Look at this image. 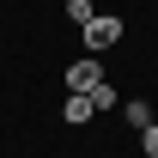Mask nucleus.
I'll return each mask as SVG.
<instances>
[{"mask_svg": "<svg viewBox=\"0 0 158 158\" xmlns=\"http://www.w3.org/2000/svg\"><path fill=\"white\" fill-rule=\"evenodd\" d=\"M122 122H128V128H152V103H146V98H128V103H122Z\"/></svg>", "mask_w": 158, "mask_h": 158, "instance_id": "obj_4", "label": "nucleus"}, {"mask_svg": "<svg viewBox=\"0 0 158 158\" xmlns=\"http://www.w3.org/2000/svg\"><path fill=\"white\" fill-rule=\"evenodd\" d=\"M98 85H103V67H98V55H85V61H73V67H67V91H73V98H91Z\"/></svg>", "mask_w": 158, "mask_h": 158, "instance_id": "obj_2", "label": "nucleus"}, {"mask_svg": "<svg viewBox=\"0 0 158 158\" xmlns=\"http://www.w3.org/2000/svg\"><path fill=\"white\" fill-rule=\"evenodd\" d=\"M91 110H98V116H103V110H116V85H110V79L91 91Z\"/></svg>", "mask_w": 158, "mask_h": 158, "instance_id": "obj_6", "label": "nucleus"}, {"mask_svg": "<svg viewBox=\"0 0 158 158\" xmlns=\"http://www.w3.org/2000/svg\"><path fill=\"white\" fill-rule=\"evenodd\" d=\"M140 152H146V158H158V122H152V128H140Z\"/></svg>", "mask_w": 158, "mask_h": 158, "instance_id": "obj_7", "label": "nucleus"}, {"mask_svg": "<svg viewBox=\"0 0 158 158\" xmlns=\"http://www.w3.org/2000/svg\"><path fill=\"white\" fill-rule=\"evenodd\" d=\"M67 19H73V24H91L98 6H91V0H67Z\"/></svg>", "mask_w": 158, "mask_h": 158, "instance_id": "obj_5", "label": "nucleus"}, {"mask_svg": "<svg viewBox=\"0 0 158 158\" xmlns=\"http://www.w3.org/2000/svg\"><path fill=\"white\" fill-rule=\"evenodd\" d=\"M61 6H67V0H61Z\"/></svg>", "mask_w": 158, "mask_h": 158, "instance_id": "obj_8", "label": "nucleus"}, {"mask_svg": "<svg viewBox=\"0 0 158 158\" xmlns=\"http://www.w3.org/2000/svg\"><path fill=\"white\" fill-rule=\"evenodd\" d=\"M79 37H85L91 55H103V49H116V43H122V19H116V12H98L91 24H79Z\"/></svg>", "mask_w": 158, "mask_h": 158, "instance_id": "obj_1", "label": "nucleus"}, {"mask_svg": "<svg viewBox=\"0 0 158 158\" xmlns=\"http://www.w3.org/2000/svg\"><path fill=\"white\" fill-rule=\"evenodd\" d=\"M91 116H98V110H91V98H73V91H67V103H61V122H73V128H85Z\"/></svg>", "mask_w": 158, "mask_h": 158, "instance_id": "obj_3", "label": "nucleus"}]
</instances>
